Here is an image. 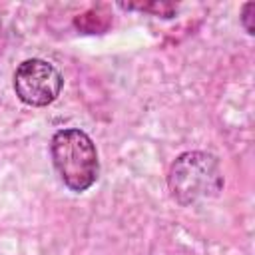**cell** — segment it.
Instances as JSON below:
<instances>
[{"mask_svg": "<svg viewBox=\"0 0 255 255\" xmlns=\"http://www.w3.org/2000/svg\"><path fill=\"white\" fill-rule=\"evenodd\" d=\"M64 86L62 74L46 60L32 58L22 62L14 72V92L16 96L34 108L52 104Z\"/></svg>", "mask_w": 255, "mask_h": 255, "instance_id": "3957f363", "label": "cell"}, {"mask_svg": "<svg viewBox=\"0 0 255 255\" xmlns=\"http://www.w3.org/2000/svg\"><path fill=\"white\" fill-rule=\"evenodd\" d=\"M253 10H255V4H253V2H247V4L243 6V10H241V24H243V28H245L247 34H253V32H255L253 14H251Z\"/></svg>", "mask_w": 255, "mask_h": 255, "instance_id": "277c9868", "label": "cell"}, {"mask_svg": "<svg viewBox=\"0 0 255 255\" xmlns=\"http://www.w3.org/2000/svg\"><path fill=\"white\" fill-rule=\"evenodd\" d=\"M167 185L171 197L181 205H191L205 197H215L223 187V171L215 155L207 151H185L169 167Z\"/></svg>", "mask_w": 255, "mask_h": 255, "instance_id": "7a4b0ae2", "label": "cell"}, {"mask_svg": "<svg viewBox=\"0 0 255 255\" xmlns=\"http://www.w3.org/2000/svg\"><path fill=\"white\" fill-rule=\"evenodd\" d=\"M50 153L52 163L68 189L82 193L98 179V151L86 131L78 128L56 131L50 143Z\"/></svg>", "mask_w": 255, "mask_h": 255, "instance_id": "6da1fadb", "label": "cell"}]
</instances>
